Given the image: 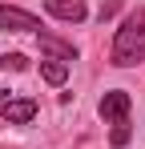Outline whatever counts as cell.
Masks as SVG:
<instances>
[{"mask_svg":"<svg viewBox=\"0 0 145 149\" xmlns=\"http://www.w3.org/2000/svg\"><path fill=\"white\" fill-rule=\"evenodd\" d=\"M109 61L117 69H133L145 61V4H137V12H129L121 20L117 36H113V49H109Z\"/></svg>","mask_w":145,"mask_h":149,"instance_id":"1","label":"cell"},{"mask_svg":"<svg viewBox=\"0 0 145 149\" xmlns=\"http://www.w3.org/2000/svg\"><path fill=\"white\" fill-rule=\"evenodd\" d=\"M0 28L8 32H40V20L24 8H12V4H0Z\"/></svg>","mask_w":145,"mask_h":149,"instance_id":"2","label":"cell"},{"mask_svg":"<svg viewBox=\"0 0 145 149\" xmlns=\"http://www.w3.org/2000/svg\"><path fill=\"white\" fill-rule=\"evenodd\" d=\"M97 109H101V117H105V121H113V125L125 121V117H129V93H125V89H109V93L101 97Z\"/></svg>","mask_w":145,"mask_h":149,"instance_id":"3","label":"cell"},{"mask_svg":"<svg viewBox=\"0 0 145 149\" xmlns=\"http://www.w3.org/2000/svg\"><path fill=\"white\" fill-rule=\"evenodd\" d=\"M45 12L56 16V20H69V24H81V20L89 16L85 0H45Z\"/></svg>","mask_w":145,"mask_h":149,"instance_id":"4","label":"cell"},{"mask_svg":"<svg viewBox=\"0 0 145 149\" xmlns=\"http://www.w3.org/2000/svg\"><path fill=\"white\" fill-rule=\"evenodd\" d=\"M32 117H36V101H32V97L4 101V121H8V125H28Z\"/></svg>","mask_w":145,"mask_h":149,"instance_id":"5","label":"cell"},{"mask_svg":"<svg viewBox=\"0 0 145 149\" xmlns=\"http://www.w3.org/2000/svg\"><path fill=\"white\" fill-rule=\"evenodd\" d=\"M36 40H40V49L52 52V61H77V45L72 40H61V36H52V32H36Z\"/></svg>","mask_w":145,"mask_h":149,"instance_id":"6","label":"cell"},{"mask_svg":"<svg viewBox=\"0 0 145 149\" xmlns=\"http://www.w3.org/2000/svg\"><path fill=\"white\" fill-rule=\"evenodd\" d=\"M40 77H45L48 85H65V77H69V65L48 56V61H40Z\"/></svg>","mask_w":145,"mask_h":149,"instance_id":"7","label":"cell"},{"mask_svg":"<svg viewBox=\"0 0 145 149\" xmlns=\"http://www.w3.org/2000/svg\"><path fill=\"white\" fill-rule=\"evenodd\" d=\"M24 65H28V61H24L20 52H8V56H0V73H4V69H12V73H20Z\"/></svg>","mask_w":145,"mask_h":149,"instance_id":"8","label":"cell"},{"mask_svg":"<svg viewBox=\"0 0 145 149\" xmlns=\"http://www.w3.org/2000/svg\"><path fill=\"white\" fill-rule=\"evenodd\" d=\"M113 145H129V121H117V125H113Z\"/></svg>","mask_w":145,"mask_h":149,"instance_id":"9","label":"cell"},{"mask_svg":"<svg viewBox=\"0 0 145 149\" xmlns=\"http://www.w3.org/2000/svg\"><path fill=\"white\" fill-rule=\"evenodd\" d=\"M117 4H121V0H105V8H101V20H109V16L117 12Z\"/></svg>","mask_w":145,"mask_h":149,"instance_id":"10","label":"cell"},{"mask_svg":"<svg viewBox=\"0 0 145 149\" xmlns=\"http://www.w3.org/2000/svg\"><path fill=\"white\" fill-rule=\"evenodd\" d=\"M4 101H8V93H0V105H4Z\"/></svg>","mask_w":145,"mask_h":149,"instance_id":"11","label":"cell"}]
</instances>
